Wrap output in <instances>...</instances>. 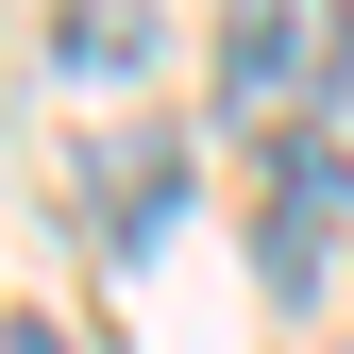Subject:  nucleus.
<instances>
[{
    "label": "nucleus",
    "instance_id": "f257e3e1",
    "mask_svg": "<svg viewBox=\"0 0 354 354\" xmlns=\"http://www.w3.org/2000/svg\"><path fill=\"white\" fill-rule=\"evenodd\" d=\"M337 219H354V152L287 118V136H270V203H253V287L304 304V287L337 270Z\"/></svg>",
    "mask_w": 354,
    "mask_h": 354
},
{
    "label": "nucleus",
    "instance_id": "f03ea898",
    "mask_svg": "<svg viewBox=\"0 0 354 354\" xmlns=\"http://www.w3.org/2000/svg\"><path fill=\"white\" fill-rule=\"evenodd\" d=\"M337 68H354V17H236V34H219V102H236V118L321 102Z\"/></svg>",
    "mask_w": 354,
    "mask_h": 354
},
{
    "label": "nucleus",
    "instance_id": "7ed1b4c3",
    "mask_svg": "<svg viewBox=\"0 0 354 354\" xmlns=\"http://www.w3.org/2000/svg\"><path fill=\"white\" fill-rule=\"evenodd\" d=\"M68 68H84V84H118V68H152V17H136V34H118V17H68Z\"/></svg>",
    "mask_w": 354,
    "mask_h": 354
},
{
    "label": "nucleus",
    "instance_id": "20e7f679",
    "mask_svg": "<svg viewBox=\"0 0 354 354\" xmlns=\"http://www.w3.org/2000/svg\"><path fill=\"white\" fill-rule=\"evenodd\" d=\"M0 354H84V337L68 321H0Z\"/></svg>",
    "mask_w": 354,
    "mask_h": 354
}]
</instances>
